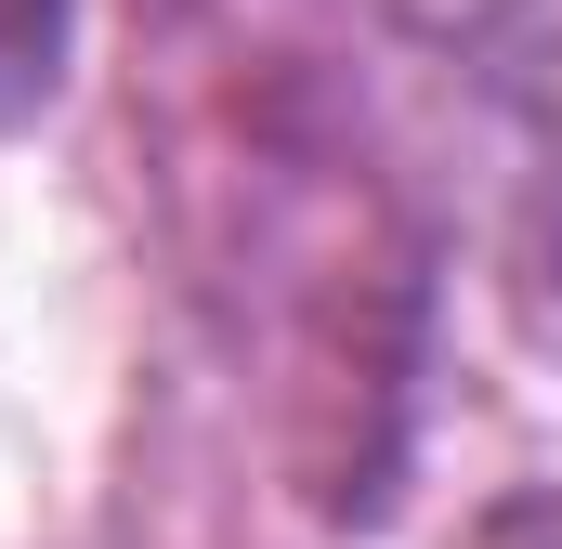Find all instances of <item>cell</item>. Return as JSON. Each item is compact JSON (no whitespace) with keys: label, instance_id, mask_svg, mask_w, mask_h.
Returning a JSON list of instances; mask_svg holds the SVG:
<instances>
[{"label":"cell","instance_id":"1","mask_svg":"<svg viewBox=\"0 0 562 549\" xmlns=\"http://www.w3.org/2000/svg\"><path fill=\"white\" fill-rule=\"evenodd\" d=\"M53 53H66V0H0V119L53 92Z\"/></svg>","mask_w":562,"mask_h":549},{"label":"cell","instance_id":"3","mask_svg":"<svg viewBox=\"0 0 562 549\" xmlns=\"http://www.w3.org/2000/svg\"><path fill=\"white\" fill-rule=\"evenodd\" d=\"M497 549H562V511H510V524H497Z\"/></svg>","mask_w":562,"mask_h":549},{"label":"cell","instance_id":"2","mask_svg":"<svg viewBox=\"0 0 562 549\" xmlns=\"http://www.w3.org/2000/svg\"><path fill=\"white\" fill-rule=\"evenodd\" d=\"M537 274H550V314H562V119H550V170H537Z\"/></svg>","mask_w":562,"mask_h":549}]
</instances>
